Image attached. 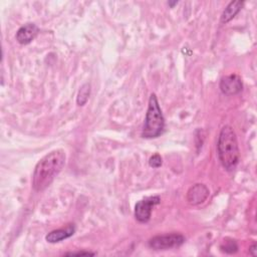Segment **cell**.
I'll use <instances>...</instances> for the list:
<instances>
[{
  "label": "cell",
  "mask_w": 257,
  "mask_h": 257,
  "mask_svg": "<svg viewBox=\"0 0 257 257\" xmlns=\"http://www.w3.org/2000/svg\"><path fill=\"white\" fill-rule=\"evenodd\" d=\"M89 95H90V84L88 82L83 83L77 92V96H76L77 105L79 106L84 105L87 102Z\"/></svg>",
  "instance_id": "obj_11"
},
{
  "label": "cell",
  "mask_w": 257,
  "mask_h": 257,
  "mask_svg": "<svg viewBox=\"0 0 257 257\" xmlns=\"http://www.w3.org/2000/svg\"><path fill=\"white\" fill-rule=\"evenodd\" d=\"M218 157L222 166L227 171H232L236 168L240 151L235 131L231 125H224L219 134L217 142Z\"/></svg>",
  "instance_id": "obj_2"
},
{
  "label": "cell",
  "mask_w": 257,
  "mask_h": 257,
  "mask_svg": "<svg viewBox=\"0 0 257 257\" xmlns=\"http://www.w3.org/2000/svg\"><path fill=\"white\" fill-rule=\"evenodd\" d=\"M210 195L209 189L204 184H196L187 192V201L191 205H199L207 200Z\"/></svg>",
  "instance_id": "obj_7"
},
{
  "label": "cell",
  "mask_w": 257,
  "mask_h": 257,
  "mask_svg": "<svg viewBox=\"0 0 257 257\" xmlns=\"http://www.w3.org/2000/svg\"><path fill=\"white\" fill-rule=\"evenodd\" d=\"M65 255L68 256H74V255H80V256H88V255H95L94 252H89V251H76V252H67L65 253Z\"/></svg>",
  "instance_id": "obj_14"
},
{
  "label": "cell",
  "mask_w": 257,
  "mask_h": 257,
  "mask_svg": "<svg viewBox=\"0 0 257 257\" xmlns=\"http://www.w3.org/2000/svg\"><path fill=\"white\" fill-rule=\"evenodd\" d=\"M66 155L63 150H54L46 154L34 168L32 175V188L36 192L44 191L62 171Z\"/></svg>",
  "instance_id": "obj_1"
},
{
  "label": "cell",
  "mask_w": 257,
  "mask_h": 257,
  "mask_svg": "<svg viewBox=\"0 0 257 257\" xmlns=\"http://www.w3.org/2000/svg\"><path fill=\"white\" fill-rule=\"evenodd\" d=\"M39 28L34 23H27L21 26L16 32V40L20 44L30 43L38 34Z\"/></svg>",
  "instance_id": "obj_8"
},
{
  "label": "cell",
  "mask_w": 257,
  "mask_h": 257,
  "mask_svg": "<svg viewBox=\"0 0 257 257\" xmlns=\"http://www.w3.org/2000/svg\"><path fill=\"white\" fill-rule=\"evenodd\" d=\"M74 232H75L74 225L69 224L65 228H61V229H57V230H53V231L49 232L45 236V240L48 243H58L62 240H65V239L71 237L74 234Z\"/></svg>",
  "instance_id": "obj_9"
},
{
  "label": "cell",
  "mask_w": 257,
  "mask_h": 257,
  "mask_svg": "<svg viewBox=\"0 0 257 257\" xmlns=\"http://www.w3.org/2000/svg\"><path fill=\"white\" fill-rule=\"evenodd\" d=\"M186 238L180 233H171L154 236L149 240L150 248L154 250H168L183 245Z\"/></svg>",
  "instance_id": "obj_4"
},
{
  "label": "cell",
  "mask_w": 257,
  "mask_h": 257,
  "mask_svg": "<svg viewBox=\"0 0 257 257\" xmlns=\"http://www.w3.org/2000/svg\"><path fill=\"white\" fill-rule=\"evenodd\" d=\"M163 164V160H162V157L159 155V154H155L153 155L150 160H149V165L152 167V168H160Z\"/></svg>",
  "instance_id": "obj_13"
},
{
  "label": "cell",
  "mask_w": 257,
  "mask_h": 257,
  "mask_svg": "<svg viewBox=\"0 0 257 257\" xmlns=\"http://www.w3.org/2000/svg\"><path fill=\"white\" fill-rule=\"evenodd\" d=\"M159 196H152L139 201L135 206V217L140 223H147L151 219L153 208L160 204Z\"/></svg>",
  "instance_id": "obj_5"
},
{
  "label": "cell",
  "mask_w": 257,
  "mask_h": 257,
  "mask_svg": "<svg viewBox=\"0 0 257 257\" xmlns=\"http://www.w3.org/2000/svg\"><path fill=\"white\" fill-rule=\"evenodd\" d=\"M249 253L253 256H256V244L255 243L249 247Z\"/></svg>",
  "instance_id": "obj_15"
},
{
  "label": "cell",
  "mask_w": 257,
  "mask_h": 257,
  "mask_svg": "<svg viewBox=\"0 0 257 257\" xmlns=\"http://www.w3.org/2000/svg\"><path fill=\"white\" fill-rule=\"evenodd\" d=\"M177 3H178V1H175V2H173V3H172V2H169V3H168V4H169V5H171V6H173V5H175V4H177Z\"/></svg>",
  "instance_id": "obj_16"
},
{
  "label": "cell",
  "mask_w": 257,
  "mask_h": 257,
  "mask_svg": "<svg viewBox=\"0 0 257 257\" xmlns=\"http://www.w3.org/2000/svg\"><path fill=\"white\" fill-rule=\"evenodd\" d=\"M243 88L242 79L237 74L226 75L220 80V89L226 95H235Z\"/></svg>",
  "instance_id": "obj_6"
},
{
  "label": "cell",
  "mask_w": 257,
  "mask_h": 257,
  "mask_svg": "<svg viewBox=\"0 0 257 257\" xmlns=\"http://www.w3.org/2000/svg\"><path fill=\"white\" fill-rule=\"evenodd\" d=\"M165 128V117L159 104L158 97L152 93L149 98L148 110L142 130L144 139H155L160 137Z\"/></svg>",
  "instance_id": "obj_3"
},
{
  "label": "cell",
  "mask_w": 257,
  "mask_h": 257,
  "mask_svg": "<svg viewBox=\"0 0 257 257\" xmlns=\"http://www.w3.org/2000/svg\"><path fill=\"white\" fill-rule=\"evenodd\" d=\"M244 5V2L242 1H231L226 8L224 9L222 15H221V23L226 24L229 21H231L242 9Z\"/></svg>",
  "instance_id": "obj_10"
},
{
  "label": "cell",
  "mask_w": 257,
  "mask_h": 257,
  "mask_svg": "<svg viewBox=\"0 0 257 257\" xmlns=\"http://www.w3.org/2000/svg\"><path fill=\"white\" fill-rule=\"evenodd\" d=\"M221 249L226 253L232 254L238 250V246L234 240H230V241H225V243L221 245Z\"/></svg>",
  "instance_id": "obj_12"
}]
</instances>
